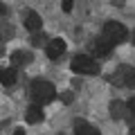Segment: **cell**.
Listing matches in <instances>:
<instances>
[{
    "label": "cell",
    "instance_id": "6da1fadb",
    "mask_svg": "<svg viewBox=\"0 0 135 135\" xmlns=\"http://www.w3.org/2000/svg\"><path fill=\"white\" fill-rule=\"evenodd\" d=\"M29 95H32L34 106H45V104H50V101L56 97V90H54V86L50 81L36 79V81H32V86H29Z\"/></svg>",
    "mask_w": 135,
    "mask_h": 135
},
{
    "label": "cell",
    "instance_id": "7a4b0ae2",
    "mask_svg": "<svg viewBox=\"0 0 135 135\" xmlns=\"http://www.w3.org/2000/svg\"><path fill=\"white\" fill-rule=\"evenodd\" d=\"M126 38H128V29L122 23H117V20H108V23L101 27V41H106L110 47L124 43Z\"/></svg>",
    "mask_w": 135,
    "mask_h": 135
},
{
    "label": "cell",
    "instance_id": "3957f363",
    "mask_svg": "<svg viewBox=\"0 0 135 135\" xmlns=\"http://www.w3.org/2000/svg\"><path fill=\"white\" fill-rule=\"evenodd\" d=\"M70 68H72V72L83 74V77H95V74H99V63L92 56H88V54H77L72 59V63H70Z\"/></svg>",
    "mask_w": 135,
    "mask_h": 135
},
{
    "label": "cell",
    "instance_id": "277c9868",
    "mask_svg": "<svg viewBox=\"0 0 135 135\" xmlns=\"http://www.w3.org/2000/svg\"><path fill=\"white\" fill-rule=\"evenodd\" d=\"M65 50H68V45H65V41L63 38H59V36H54L52 41H47V45H45V54H47V59H61L63 54H65Z\"/></svg>",
    "mask_w": 135,
    "mask_h": 135
},
{
    "label": "cell",
    "instance_id": "5b68a950",
    "mask_svg": "<svg viewBox=\"0 0 135 135\" xmlns=\"http://www.w3.org/2000/svg\"><path fill=\"white\" fill-rule=\"evenodd\" d=\"M117 74L119 77L115 79L119 86H126V88H135V68L131 65H122L119 70H117Z\"/></svg>",
    "mask_w": 135,
    "mask_h": 135
},
{
    "label": "cell",
    "instance_id": "8992f818",
    "mask_svg": "<svg viewBox=\"0 0 135 135\" xmlns=\"http://www.w3.org/2000/svg\"><path fill=\"white\" fill-rule=\"evenodd\" d=\"M25 27H27L32 34L41 32V27H43V18H41L38 11H27V16H25Z\"/></svg>",
    "mask_w": 135,
    "mask_h": 135
},
{
    "label": "cell",
    "instance_id": "52a82bcc",
    "mask_svg": "<svg viewBox=\"0 0 135 135\" xmlns=\"http://www.w3.org/2000/svg\"><path fill=\"white\" fill-rule=\"evenodd\" d=\"M74 135H101V133L90 124V122L77 119V122H74Z\"/></svg>",
    "mask_w": 135,
    "mask_h": 135
},
{
    "label": "cell",
    "instance_id": "ba28073f",
    "mask_svg": "<svg viewBox=\"0 0 135 135\" xmlns=\"http://www.w3.org/2000/svg\"><path fill=\"white\" fill-rule=\"evenodd\" d=\"M43 108L41 106H29L27 108V113H25V122H27V124H41V122H43Z\"/></svg>",
    "mask_w": 135,
    "mask_h": 135
},
{
    "label": "cell",
    "instance_id": "9c48e42d",
    "mask_svg": "<svg viewBox=\"0 0 135 135\" xmlns=\"http://www.w3.org/2000/svg\"><path fill=\"white\" fill-rule=\"evenodd\" d=\"M16 79H18V72H16L14 68H5V70H0V83L2 86H14L16 83Z\"/></svg>",
    "mask_w": 135,
    "mask_h": 135
},
{
    "label": "cell",
    "instance_id": "30bf717a",
    "mask_svg": "<svg viewBox=\"0 0 135 135\" xmlns=\"http://www.w3.org/2000/svg\"><path fill=\"white\" fill-rule=\"evenodd\" d=\"M110 45L106 43V41H101V38H97L95 43H92V54H95V56H99V59H104V56H108V54H110Z\"/></svg>",
    "mask_w": 135,
    "mask_h": 135
},
{
    "label": "cell",
    "instance_id": "8fae6325",
    "mask_svg": "<svg viewBox=\"0 0 135 135\" xmlns=\"http://www.w3.org/2000/svg\"><path fill=\"white\" fill-rule=\"evenodd\" d=\"M11 63H14V65H25V63H29V54L23 52V50H16V52L11 54Z\"/></svg>",
    "mask_w": 135,
    "mask_h": 135
},
{
    "label": "cell",
    "instance_id": "7c38bea8",
    "mask_svg": "<svg viewBox=\"0 0 135 135\" xmlns=\"http://www.w3.org/2000/svg\"><path fill=\"white\" fill-rule=\"evenodd\" d=\"M126 113H128V115H135V97L128 99V104H126Z\"/></svg>",
    "mask_w": 135,
    "mask_h": 135
},
{
    "label": "cell",
    "instance_id": "4fadbf2b",
    "mask_svg": "<svg viewBox=\"0 0 135 135\" xmlns=\"http://www.w3.org/2000/svg\"><path fill=\"white\" fill-rule=\"evenodd\" d=\"M61 9L65 11V14H70V11L74 9V2H70V0H65V2H63V5H61Z\"/></svg>",
    "mask_w": 135,
    "mask_h": 135
},
{
    "label": "cell",
    "instance_id": "5bb4252c",
    "mask_svg": "<svg viewBox=\"0 0 135 135\" xmlns=\"http://www.w3.org/2000/svg\"><path fill=\"white\" fill-rule=\"evenodd\" d=\"M2 14H7V7L2 5V2H0V16H2Z\"/></svg>",
    "mask_w": 135,
    "mask_h": 135
},
{
    "label": "cell",
    "instance_id": "9a60e30c",
    "mask_svg": "<svg viewBox=\"0 0 135 135\" xmlns=\"http://www.w3.org/2000/svg\"><path fill=\"white\" fill-rule=\"evenodd\" d=\"M131 135H135V119L131 122Z\"/></svg>",
    "mask_w": 135,
    "mask_h": 135
},
{
    "label": "cell",
    "instance_id": "2e32d148",
    "mask_svg": "<svg viewBox=\"0 0 135 135\" xmlns=\"http://www.w3.org/2000/svg\"><path fill=\"white\" fill-rule=\"evenodd\" d=\"M14 135H25V131H23V128H16V133H14Z\"/></svg>",
    "mask_w": 135,
    "mask_h": 135
},
{
    "label": "cell",
    "instance_id": "e0dca14e",
    "mask_svg": "<svg viewBox=\"0 0 135 135\" xmlns=\"http://www.w3.org/2000/svg\"><path fill=\"white\" fill-rule=\"evenodd\" d=\"M133 43H135V32H133Z\"/></svg>",
    "mask_w": 135,
    "mask_h": 135
}]
</instances>
